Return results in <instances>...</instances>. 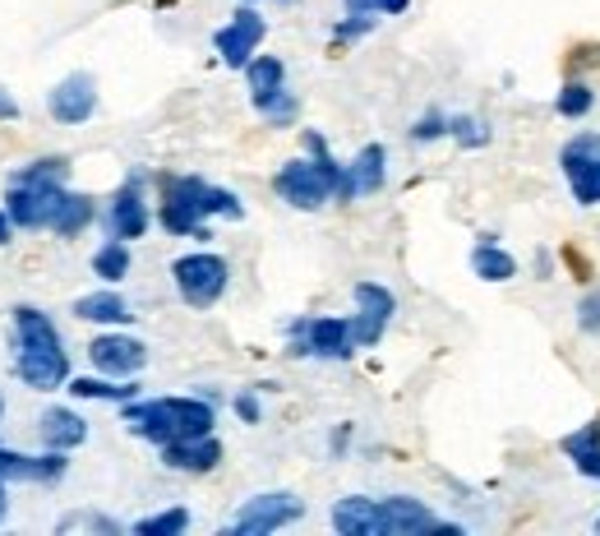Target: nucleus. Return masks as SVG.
I'll list each match as a JSON object with an SVG mask.
<instances>
[{
  "label": "nucleus",
  "instance_id": "1",
  "mask_svg": "<svg viewBox=\"0 0 600 536\" xmlns=\"http://www.w3.org/2000/svg\"><path fill=\"white\" fill-rule=\"evenodd\" d=\"M241 218V199L231 195V190H218V186H208L199 181V176H171V181L162 186V227L171 237H199L208 241L203 232V218Z\"/></svg>",
  "mask_w": 600,
  "mask_h": 536
},
{
  "label": "nucleus",
  "instance_id": "2",
  "mask_svg": "<svg viewBox=\"0 0 600 536\" xmlns=\"http://www.w3.org/2000/svg\"><path fill=\"white\" fill-rule=\"evenodd\" d=\"M125 425L139 440L171 444V440H199L213 435V402L203 398H152V402H129Z\"/></svg>",
  "mask_w": 600,
  "mask_h": 536
},
{
  "label": "nucleus",
  "instance_id": "3",
  "mask_svg": "<svg viewBox=\"0 0 600 536\" xmlns=\"http://www.w3.org/2000/svg\"><path fill=\"white\" fill-rule=\"evenodd\" d=\"M305 148H309V162L296 158V162H286L277 176H273V190L292 203V209H324V203L343 190L347 181V171L337 167L328 158V144L315 135V130H305Z\"/></svg>",
  "mask_w": 600,
  "mask_h": 536
},
{
  "label": "nucleus",
  "instance_id": "4",
  "mask_svg": "<svg viewBox=\"0 0 600 536\" xmlns=\"http://www.w3.org/2000/svg\"><path fill=\"white\" fill-rule=\"evenodd\" d=\"M65 158H42L29 171H19L10 181V199H6V213L14 227H51L56 218L61 199H65Z\"/></svg>",
  "mask_w": 600,
  "mask_h": 536
},
{
  "label": "nucleus",
  "instance_id": "5",
  "mask_svg": "<svg viewBox=\"0 0 600 536\" xmlns=\"http://www.w3.org/2000/svg\"><path fill=\"white\" fill-rule=\"evenodd\" d=\"M171 277H176V292L186 296V305H194V311H208V305H213V301L227 292L231 269H227L222 254L199 250V254H180V260L171 264Z\"/></svg>",
  "mask_w": 600,
  "mask_h": 536
},
{
  "label": "nucleus",
  "instance_id": "6",
  "mask_svg": "<svg viewBox=\"0 0 600 536\" xmlns=\"http://www.w3.org/2000/svg\"><path fill=\"white\" fill-rule=\"evenodd\" d=\"M301 514H305V504L296 495H286V491L254 495V500H245L241 514L231 518V532H236V536H269V532L286 527V523H296Z\"/></svg>",
  "mask_w": 600,
  "mask_h": 536
},
{
  "label": "nucleus",
  "instance_id": "7",
  "mask_svg": "<svg viewBox=\"0 0 600 536\" xmlns=\"http://www.w3.org/2000/svg\"><path fill=\"white\" fill-rule=\"evenodd\" d=\"M568 186H572V199L578 203H600V135H578L564 158H559Z\"/></svg>",
  "mask_w": 600,
  "mask_h": 536
},
{
  "label": "nucleus",
  "instance_id": "8",
  "mask_svg": "<svg viewBox=\"0 0 600 536\" xmlns=\"http://www.w3.org/2000/svg\"><path fill=\"white\" fill-rule=\"evenodd\" d=\"M264 33H269L264 14L250 10V6H241L236 14H231L227 29H218V38H213V42H218V56H222L231 70H245V65L254 61L259 42H264Z\"/></svg>",
  "mask_w": 600,
  "mask_h": 536
},
{
  "label": "nucleus",
  "instance_id": "9",
  "mask_svg": "<svg viewBox=\"0 0 600 536\" xmlns=\"http://www.w3.org/2000/svg\"><path fill=\"white\" fill-rule=\"evenodd\" d=\"M356 338H351V319H309V324H296V347L292 356H328V361H343V356H351Z\"/></svg>",
  "mask_w": 600,
  "mask_h": 536
},
{
  "label": "nucleus",
  "instance_id": "10",
  "mask_svg": "<svg viewBox=\"0 0 600 536\" xmlns=\"http://www.w3.org/2000/svg\"><path fill=\"white\" fill-rule=\"evenodd\" d=\"M356 311H360V315L351 319V338H356L360 347H375V343L383 338L388 319H393L398 301H393V292L379 287V283H356Z\"/></svg>",
  "mask_w": 600,
  "mask_h": 536
},
{
  "label": "nucleus",
  "instance_id": "11",
  "mask_svg": "<svg viewBox=\"0 0 600 536\" xmlns=\"http://www.w3.org/2000/svg\"><path fill=\"white\" fill-rule=\"evenodd\" d=\"M14 375L23 379L29 389H61L70 379V356L65 347H19L14 356Z\"/></svg>",
  "mask_w": 600,
  "mask_h": 536
},
{
  "label": "nucleus",
  "instance_id": "12",
  "mask_svg": "<svg viewBox=\"0 0 600 536\" xmlns=\"http://www.w3.org/2000/svg\"><path fill=\"white\" fill-rule=\"evenodd\" d=\"M46 112L61 125H84L97 112V84L93 74H65V80L46 93Z\"/></svg>",
  "mask_w": 600,
  "mask_h": 536
},
{
  "label": "nucleus",
  "instance_id": "13",
  "mask_svg": "<svg viewBox=\"0 0 600 536\" xmlns=\"http://www.w3.org/2000/svg\"><path fill=\"white\" fill-rule=\"evenodd\" d=\"M88 356H93V366H97L102 375H116V379H129V375H139V370L148 366V347H144L139 338H125V334H102V338H93Z\"/></svg>",
  "mask_w": 600,
  "mask_h": 536
},
{
  "label": "nucleus",
  "instance_id": "14",
  "mask_svg": "<svg viewBox=\"0 0 600 536\" xmlns=\"http://www.w3.org/2000/svg\"><path fill=\"white\" fill-rule=\"evenodd\" d=\"M379 523L383 536H411V532H457V527H443L421 500L411 495H393V500H379Z\"/></svg>",
  "mask_w": 600,
  "mask_h": 536
},
{
  "label": "nucleus",
  "instance_id": "15",
  "mask_svg": "<svg viewBox=\"0 0 600 536\" xmlns=\"http://www.w3.org/2000/svg\"><path fill=\"white\" fill-rule=\"evenodd\" d=\"M383 167H388V153H383V144H365L360 153H356V162L347 167V181H343V190H337V199H356V195H375V190H383Z\"/></svg>",
  "mask_w": 600,
  "mask_h": 536
},
{
  "label": "nucleus",
  "instance_id": "16",
  "mask_svg": "<svg viewBox=\"0 0 600 536\" xmlns=\"http://www.w3.org/2000/svg\"><path fill=\"white\" fill-rule=\"evenodd\" d=\"M162 463L176 472H213L222 463V444L213 435H199V440H171L162 444Z\"/></svg>",
  "mask_w": 600,
  "mask_h": 536
},
{
  "label": "nucleus",
  "instance_id": "17",
  "mask_svg": "<svg viewBox=\"0 0 600 536\" xmlns=\"http://www.w3.org/2000/svg\"><path fill=\"white\" fill-rule=\"evenodd\" d=\"M61 476H65L61 449H51L46 458H29V453L0 449V481H61Z\"/></svg>",
  "mask_w": 600,
  "mask_h": 536
},
{
  "label": "nucleus",
  "instance_id": "18",
  "mask_svg": "<svg viewBox=\"0 0 600 536\" xmlns=\"http://www.w3.org/2000/svg\"><path fill=\"white\" fill-rule=\"evenodd\" d=\"M333 527L343 532V536H383L379 500H365V495L337 500V508H333Z\"/></svg>",
  "mask_w": 600,
  "mask_h": 536
},
{
  "label": "nucleus",
  "instance_id": "19",
  "mask_svg": "<svg viewBox=\"0 0 600 536\" xmlns=\"http://www.w3.org/2000/svg\"><path fill=\"white\" fill-rule=\"evenodd\" d=\"M107 222H112V237H116V241H139V237L148 232V209H144L139 181H129V186L116 195Z\"/></svg>",
  "mask_w": 600,
  "mask_h": 536
},
{
  "label": "nucleus",
  "instance_id": "20",
  "mask_svg": "<svg viewBox=\"0 0 600 536\" xmlns=\"http://www.w3.org/2000/svg\"><path fill=\"white\" fill-rule=\"evenodd\" d=\"M88 440V421L80 412H70V407H51L42 412V444L46 449H80Z\"/></svg>",
  "mask_w": 600,
  "mask_h": 536
},
{
  "label": "nucleus",
  "instance_id": "21",
  "mask_svg": "<svg viewBox=\"0 0 600 536\" xmlns=\"http://www.w3.org/2000/svg\"><path fill=\"white\" fill-rule=\"evenodd\" d=\"M245 80H250V97L254 107H264V102H273L282 88H286V65L277 56H254L245 65Z\"/></svg>",
  "mask_w": 600,
  "mask_h": 536
},
{
  "label": "nucleus",
  "instance_id": "22",
  "mask_svg": "<svg viewBox=\"0 0 600 536\" xmlns=\"http://www.w3.org/2000/svg\"><path fill=\"white\" fill-rule=\"evenodd\" d=\"M74 315L88 319V324H129V301L120 292H93V296H80L74 301Z\"/></svg>",
  "mask_w": 600,
  "mask_h": 536
},
{
  "label": "nucleus",
  "instance_id": "23",
  "mask_svg": "<svg viewBox=\"0 0 600 536\" xmlns=\"http://www.w3.org/2000/svg\"><path fill=\"white\" fill-rule=\"evenodd\" d=\"M14 334H19V347H61V334L42 311L33 305H19L14 311Z\"/></svg>",
  "mask_w": 600,
  "mask_h": 536
},
{
  "label": "nucleus",
  "instance_id": "24",
  "mask_svg": "<svg viewBox=\"0 0 600 536\" xmlns=\"http://www.w3.org/2000/svg\"><path fill=\"white\" fill-rule=\"evenodd\" d=\"M564 453L572 458V467L587 472L600 481V425H582V430H572V435L564 440Z\"/></svg>",
  "mask_w": 600,
  "mask_h": 536
},
{
  "label": "nucleus",
  "instance_id": "25",
  "mask_svg": "<svg viewBox=\"0 0 600 536\" xmlns=\"http://www.w3.org/2000/svg\"><path fill=\"white\" fill-rule=\"evenodd\" d=\"M472 269H476V277H485V283H508V277H517V260L494 241H481L472 250Z\"/></svg>",
  "mask_w": 600,
  "mask_h": 536
},
{
  "label": "nucleus",
  "instance_id": "26",
  "mask_svg": "<svg viewBox=\"0 0 600 536\" xmlns=\"http://www.w3.org/2000/svg\"><path fill=\"white\" fill-rule=\"evenodd\" d=\"M88 222H93V199H88V195H70V190H65L56 218H51V232H56V237H80Z\"/></svg>",
  "mask_w": 600,
  "mask_h": 536
},
{
  "label": "nucleus",
  "instance_id": "27",
  "mask_svg": "<svg viewBox=\"0 0 600 536\" xmlns=\"http://www.w3.org/2000/svg\"><path fill=\"white\" fill-rule=\"evenodd\" d=\"M93 269H97V277H107V283H120V277L129 273V250H125V241H107L97 254H93Z\"/></svg>",
  "mask_w": 600,
  "mask_h": 536
},
{
  "label": "nucleus",
  "instance_id": "28",
  "mask_svg": "<svg viewBox=\"0 0 600 536\" xmlns=\"http://www.w3.org/2000/svg\"><path fill=\"white\" fill-rule=\"evenodd\" d=\"M70 393L74 398H112V402H129V398H135L139 389L135 385H107V379H74V385H70Z\"/></svg>",
  "mask_w": 600,
  "mask_h": 536
},
{
  "label": "nucleus",
  "instance_id": "29",
  "mask_svg": "<svg viewBox=\"0 0 600 536\" xmlns=\"http://www.w3.org/2000/svg\"><path fill=\"white\" fill-rule=\"evenodd\" d=\"M186 527H190V514H186V508H167V514H158V518L135 523L139 536H176V532H186Z\"/></svg>",
  "mask_w": 600,
  "mask_h": 536
},
{
  "label": "nucleus",
  "instance_id": "30",
  "mask_svg": "<svg viewBox=\"0 0 600 536\" xmlns=\"http://www.w3.org/2000/svg\"><path fill=\"white\" fill-rule=\"evenodd\" d=\"M591 107H596V93H591L587 84H568V88L559 93V116H568V120L587 116Z\"/></svg>",
  "mask_w": 600,
  "mask_h": 536
},
{
  "label": "nucleus",
  "instance_id": "31",
  "mask_svg": "<svg viewBox=\"0 0 600 536\" xmlns=\"http://www.w3.org/2000/svg\"><path fill=\"white\" fill-rule=\"evenodd\" d=\"M259 112H264V120H269V125H292V120H296V97L282 88V93H277L273 102H264Z\"/></svg>",
  "mask_w": 600,
  "mask_h": 536
},
{
  "label": "nucleus",
  "instance_id": "32",
  "mask_svg": "<svg viewBox=\"0 0 600 536\" xmlns=\"http://www.w3.org/2000/svg\"><path fill=\"white\" fill-rule=\"evenodd\" d=\"M411 0H347L351 14H402Z\"/></svg>",
  "mask_w": 600,
  "mask_h": 536
},
{
  "label": "nucleus",
  "instance_id": "33",
  "mask_svg": "<svg viewBox=\"0 0 600 536\" xmlns=\"http://www.w3.org/2000/svg\"><path fill=\"white\" fill-rule=\"evenodd\" d=\"M578 324L587 328V334H600V292L582 296V305H578Z\"/></svg>",
  "mask_w": 600,
  "mask_h": 536
},
{
  "label": "nucleus",
  "instance_id": "34",
  "mask_svg": "<svg viewBox=\"0 0 600 536\" xmlns=\"http://www.w3.org/2000/svg\"><path fill=\"white\" fill-rule=\"evenodd\" d=\"M453 135H457L462 144H485V139H490V135H485V125H481V120H472V116H457V120H453Z\"/></svg>",
  "mask_w": 600,
  "mask_h": 536
},
{
  "label": "nucleus",
  "instance_id": "35",
  "mask_svg": "<svg viewBox=\"0 0 600 536\" xmlns=\"http://www.w3.org/2000/svg\"><path fill=\"white\" fill-rule=\"evenodd\" d=\"M443 130H449V120H443V116H425V120H415V130H411V139H439Z\"/></svg>",
  "mask_w": 600,
  "mask_h": 536
},
{
  "label": "nucleus",
  "instance_id": "36",
  "mask_svg": "<svg viewBox=\"0 0 600 536\" xmlns=\"http://www.w3.org/2000/svg\"><path fill=\"white\" fill-rule=\"evenodd\" d=\"M236 412H241V421H250V425H254V421H259V402L245 393V398H236Z\"/></svg>",
  "mask_w": 600,
  "mask_h": 536
},
{
  "label": "nucleus",
  "instance_id": "37",
  "mask_svg": "<svg viewBox=\"0 0 600 536\" xmlns=\"http://www.w3.org/2000/svg\"><path fill=\"white\" fill-rule=\"evenodd\" d=\"M0 120H19V102L0 88Z\"/></svg>",
  "mask_w": 600,
  "mask_h": 536
},
{
  "label": "nucleus",
  "instance_id": "38",
  "mask_svg": "<svg viewBox=\"0 0 600 536\" xmlns=\"http://www.w3.org/2000/svg\"><path fill=\"white\" fill-rule=\"evenodd\" d=\"M6 241H10V213L0 209V245H6Z\"/></svg>",
  "mask_w": 600,
  "mask_h": 536
},
{
  "label": "nucleus",
  "instance_id": "39",
  "mask_svg": "<svg viewBox=\"0 0 600 536\" xmlns=\"http://www.w3.org/2000/svg\"><path fill=\"white\" fill-rule=\"evenodd\" d=\"M0 518H6V486H0Z\"/></svg>",
  "mask_w": 600,
  "mask_h": 536
},
{
  "label": "nucleus",
  "instance_id": "40",
  "mask_svg": "<svg viewBox=\"0 0 600 536\" xmlns=\"http://www.w3.org/2000/svg\"><path fill=\"white\" fill-rule=\"evenodd\" d=\"M282 6H292V0H282Z\"/></svg>",
  "mask_w": 600,
  "mask_h": 536
},
{
  "label": "nucleus",
  "instance_id": "41",
  "mask_svg": "<svg viewBox=\"0 0 600 536\" xmlns=\"http://www.w3.org/2000/svg\"><path fill=\"white\" fill-rule=\"evenodd\" d=\"M596 527H600V518H596Z\"/></svg>",
  "mask_w": 600,
  "mask_h": 536
}]
</instances>
